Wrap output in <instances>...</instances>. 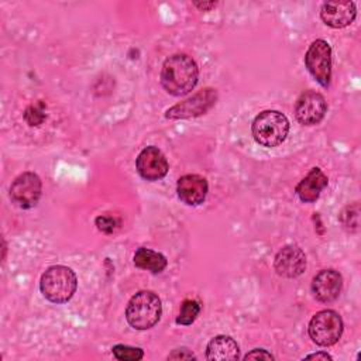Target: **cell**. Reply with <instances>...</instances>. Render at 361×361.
<instances>
[{
    "label": "cell",
    "instance_id": "13",
    "mask_svg": "<svg viewBox=\"0 0 361 361\" xmlns=\"http://www.w3.org/2000/svg\"><path fill=\"white\" fill-rule=\"evenodd\" d=\"M357 16L354 1H326L322 4L320 17L331 28H344L350 25Z\"/></svg>",
    "mask_w": 361,
    "mask_h": 361
},
{
    "label": "cell",
    "instance_id": "21",
    "mask_svg": "<svg viewBox=\"0 0 361 361\" xmlns=\"http://www.w3.org/2000/svg\"><path fill=\"white\" fill-rule=\"evenodd\" d=\"M45 117H47V114H45V104L42 102H37V103L30 104L25 109V111H24V120L31 127L42 124Z\"/></svg>",
    "mask_w": 361,
    "mask_h": 361
},
{
    "label": "cell",
    "instance_id": "4",
    "mask_svg": "<svg viewBox=\"0 0 361 361\" xmlns=\"http://www.w3.org/2000/svg\"><path fill=\"white\" fill-rule=\"evenodd\" d=\"M251 131L259 145L272 148L285 141L289 133V121L278 110H264L254 118Z\"/></svg>",
    "mask_w": 361,
    "mask_h": 361
},
{
    "label": "cell",
    "instance_id": "17",
    "mask_svg": "<svg viewBox=\"0 0 361 361\" xmlns=\"http://www.w3.org/2000/svg\"><path fill=\"white\" fill-rule=\"evenodd\" d=\"M134 265L140 269L149 271L152 274H159L166 268V258L157 251H152L149 248L141 247L134 254Z\"/></svg>",
    "mask_w": 361,
    "mask_h": 361
},
{
    "label": "cell",
    "instance_id": "5",
    "mask_svg": "<svg viewBox=\"0 0 361 361\" xmlns=\"http://www.w3.org/2000/svg\"><path fill=\"white\" fill-rule=\"evenodd\" d=\"M307 331L313 343L322 347H330L343 334V319L334 310H320L310 319Z\"/></svg>",
    "mask_w": 361,
    "mask_h": 361
},
{
    "label": "cell",
    "instance_id": "11",
    "mask_svg": "<svg viewBox=\"0 0 361 361\" xmlns=\"http://www.w3.org/2000/svg\"><path fill=\"white\" fill-rule=\"evenodd\" d=\"M274 268L279 276L296 278L306 269V255L298 245H285L275 255Z\"/></svg>",
    "mask_w": 361,
    "mask_h": 361
},
{
    "label": "cell",
    "instance_id": "12",
    "mask_svg": "<svg viewBox=\"0 0 361 361\" xmlns=\"http://www.w3.org/2000/svg\"><path fill=\"white\" fill-rule=\"evenodd\" d=\"M343 288V278L340 272L334 269L320 271L312 281V292L319 302H334Z\"/></svg>",
    "mask_w": 361,
    "mask_h": 361
},
{
    "label": "cell",
    "instance_id": "2",
    "mask_svg": "<svg viewBox=\"0 0 361 361\" xmlns=\"http://www.w3.org/2000/svg\"><path fill=\"white\" fill-rule=\"evenodd\" d=\"M78 288L76 274L65 265H52L41 276L39 289L51 303H66L72 299Z\"/></svg>",
    "mask_w": 361,
    "mask_h": 361
},
{
    "label": "cell",
    "instance_id": "23",
    "mask_svg": "<svg viewBox=\"0 0 361 361\" xmlns=\"http://www.w3.org/2000/svg\"><path fill=\"white\" fill-rule=\"evenodd\" d=\"M244 360H274V355L264 348H254L244 357Z\"/></svg>",
    "mask_w": 361,
    "mask_h": 361
},
{
    "label": "cell",
    "instance_id": "16",
    "mask_svg": "<svg viewBox=\"0 0 361 361\" xmlns=\"http://www.w3.org/2000/svg\"><path fill=\"white\" fill-rule=\"evenodd\" d=\"M206 358L212 361H227L240 358V347L228 336L213 337L206 347Z\"/></svg>",
    "mask_w": 361,
    "mask_h": 361
},
{
    "label": "cell",
    "instance_id": "19",
    "mask_svg": "<svg viewBox=\"0 0 361 361\" xmlns=\"http://www.w3.org/2000/svg\"><path fill=\"white\" fill-rule=\"evenodd\" d=\"M340 220L344 226V228H347L348 231H357L358 226H360V206L355 202L351 206H347L340 216Z\"/></svg>",
    "mask_w": 361,
    "mask_h": 361
},
{
    "label": "cell",
    "instance_id": "8",
    "mask_svg": "<svg viewBox=\"0 0 361 361\" xmlns=\"http://www.w3.org/2000/svg\"><path fill=\"white\" fill-rule=\"evenodd\" d=\"M42 192V183L37 173L23 172L10 186V199L21 209L37 206Z\"/></svg>",
    "mask_w": 361,
    "mask_h": 361
},
{
    "label": "cell",
    "instance_id": "20",
    "mask_svg": "<svg viewBox=\"0 0 361 361\" xmlns=\"http://www.w3.org/2000/svg\"><path fill=\"white\" fill-rule=\"evenodd\" d=\"M113 355L120 361H138L144 357V351L138 347H130L124 344H116L113 348Z\"/></svg>",
    "mask_w": 361,
    "mask_h": 361
},
{
    "label": "cell",
    "instance_id": "9",
    "mask_svg": "<svg viewBox=\"0 0 361 361\" xmlns=\"http://www.w3.org/2000/svg\"><path fill=\"white\" fill-rule=\"evenodd\" d=\"M327 111L326 99L314 90L303 92L295 104V116L303 126L319 124Z\"/></svg>",
    "mask_w": 361,
    "mask_h": 361
},
{
    "label": "cell",
    "instance_id": "3",
    "mask_svg": "<svg viewBox=\"0 0 361 361\" xmlns=\"http://www.w3.org/2000/svg\"><path fill=\"white\" fill-rule=\"evenodd\" d=\"M162 314L161 299L152 290H140L128 302L126 319L135 330H148L154 327Z\"/></svg>",
    "mask_w": 361,
    "mask_h": 361
},
{
    "label": "cell",
    "instance_id": "10",
    "mask_svg": "<svg viewBox=\"0 0 361 361\" xmlns=\"http://www.w3.org/2000/svg\"><path fill=\"white\" fill-rule=\"evenodd\" d=\"M135 166H137L140 176L145 180H151V182L162 179L168 173V169H169L168 161H166L165 155L162 154V151L152 145L144 148L138 154Z\"/></svg>",
    "mask_w": 361,
    "mask_h": 361
},
{
    "label": "cell",
    "instance_id": "1",
    "mask_svg": "<svg viewBox=\"0 0 361 361\" xmlns=\"http://www.w3.org/2000/svg\"><path fill=\"white\" fill-rule=\"evenodd\" d=\"M199 68L186 54H175L165 59L161 69V85L172 96L189 93L197 83Z\"/></svg>",
    "mask_w": 361,
    "mask_h": 361
},
{
    "label": "cell",
    "instance_id": "22",
    "mask_svg": "<svg viewBox=\"0 0 361 361\" xmlns=\"http://www.w3.org/2000/svg\"><path fill=\"white\" fill-rule=\"evenodd\" d=\"M96 226L100 231L109 234V233H113V230L117 226V221L109 216H99V217H96Z\"/></svg>",
    "mask_w": 361,
    "mask_h": 361
},
{
    "label": "cell",
    "instance_id": "26",
    "mask_svg": "<svg viewBox=\"0 0 361 361\" xmlns=\"http://www.w3.org/2000/svg\"><path fill=\"white\" fill-rule=\"evenodd\" d=\"M193 4L200 10H212L217 6V1H203V3L202 1H195Z\"/></svg>",
    "mask_w": 361,
    "mask_h": 361
},
{
    "label": "cell",
    "instance_id": "25",
    "mask_svg": "<svg viewBox=\"0 0 361 361\" xmlns=\"http://www.w3.org/2000/svg\"><path fill=\"white\" fill-rule=\"evenodd\" d=\"M305 360H324V361H327V360H333V357L330 354H327V353L320 351V353H314V354L306 355Z\"/></svg>",
    "mask_w": 361,
    "mask_h": 361
},
{
    "label": "cell",
    "instance_id": "7",
    "mask_svg": "<svg viewBox=\"0 0 361 361\" xmlns=\"http://www.w3.org/2000/svg\"><path fill=\"white\" fill-rule=\"evenodd\" d=\"M216 100H217V92L212 87H206L195 93L192 97L168 109L165 111V117L171 120L199 117L206 111H209L216 104Z\"/></svg>",
    "mask_w": 361,
    "mask_h": 361
},
{
    "label": "cell",
    "instance_id": "14",
    "mask_svg": "<svg viewBox=\"0 0 361 361\" xmlns=\"http://www.w3.org/2000/svg\"><path fill=\"white\" fill-rule=\"evenodd\" d=\"M207 190H209V183L206 178L196 173L183 175L178 179V183H176V192L179 199L189 206H197L203 203V200L206 199Z\"/></svg>",
    "mask_w": 361,
    "mask_h": 361
},
{
    "label": "cell",
    "instance_id": "6",
    "mask_svg": "<svg viewBox=\"0 0 361 361\" xmlns=\"http://www.w3.org/2000/svg\"><path fill=\"white\" fill-rule=\"evenodd\" d=\"M305 65L309 73L323 86L329 87L331 79V48L327 41H313L305 55Z\"/></svg>",
    "mask_w": 361,
    "mask_h": 361
},
{
    "label": "cell",
    "instance_id": "24",
    "mask_svg": "<svg viewBox=\"0 0 361 361\" xmlns=\"http://www.w3.org/2000/svg\"><path fill=\"white\" fill-rule=\"evenodd\" d=\"M195 358H196L195 354L186 348H176L168 355V360H195Z\"/></svg>",
    "mask_w": 361,
    "mask_h": 361
},
{
    "label": "cell",
    "instance_id": "18",
    "mask_svg": "<svg viewBox=\"0 0 361 361\" xmlns=\"http://www.w3.org/2000/svg\"><path fill=\"white\" fill-rule=\"evenodd\" d=\"M199 313H200L199 302L195 299H186L180 305V310L176 317V323L182 324V326H189L196 320Z\"/></svg>",
    "mask_w": 361,
    "mask_h": 361
},
{
    "label": "cell",
    "instance_id": "15",
    "mask_svg": "<svg viewBox=\"0 0 361 361\" xmlns=\"http://www.w3.org/2000/svg\"><path fill=\"white\" fill-rule=\"evenodd\" d=\"M329 179L323 173L320 168H312L309 173L296 185L295 192L299 196V199L305 203L316 202L322 193V190L327 186Z\"/></svg>",
    "mask_w": 361,
    "mask_h": 361
}]
</instances>
